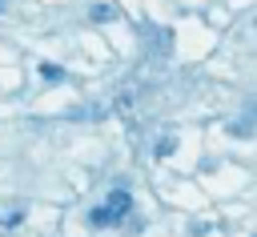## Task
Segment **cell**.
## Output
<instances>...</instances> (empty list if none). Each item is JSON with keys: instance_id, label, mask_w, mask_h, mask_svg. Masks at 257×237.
Returning <instances> with one entry per match:
<instances>
[{"instance_id": "cell-1", "label": "cell", "mask_w": 257, "mask_h": 237, "mask_svg": "<svg viewBox=\"0 0 257 237\" xmlns=\"http://www.w3.org/2000/svg\"><path fill=\"white\" fill-rule=\"evenodd\" d=\"M104 205H108V209H112V213H116V221H120V217H124V213H128V209H133V193H128V189H112V193H108V201H104Z\"/></svg>"}, {"instance_id": "cell-2", "label": "cell", "mask_w": 257, "mask_h": 237, "mask_svg": "<svg viewBox=\"0 0 257 237\" xmlns=\"http://www.w3.org/2000/svg\"><path fill=\"white\" fill-rule=\"evenodd\" d=\"M88 221H92V229H108V225H116V213H112L108 205H96V209L88 213Z\"/></svg>"}, {"instance_id": "cell-3", "label": "cell", "mask_w": 257, "mask_h": 237, "mask_svg": "<svg viewBox=\"0 0 257 237\" xmlns=\"http://www.w3.org/2000/svg\"><path fill=\"white\" fill-rule=\"evenodd\" d=\"M40 80H48V84H64L68 72H64L60 64H40Z\"/></svg>"}, {"instance_id": "cell-4", "label": "cell", "mask_w": 257, "mask_h": 237, "mask_svg": "<svg viewBox=\"0 0 257 237\" xmlns=\"http://www.w3.org/2000/svg\"><path fill=\"white\" fill-rule=\"evenodd\" d=\"M88 16H92L96 24H108V20H116V12H112L108 4H92V8H88Z\"/></svg>"}, {"instance_id": "cell-5", "label": "cell", "mask_w": 257, "mask_h": 237, "mask_svg": "<svg viewBox=\"0 0 257 237\" xmlns=\"http://www.w3.org/2000/svg\"><path fill=\"white\" fill-rule=\"evenodd\" d=\"M173 149H177V141H173V137H161V141H157V149H153V153H157V157H169V153H173Z\"/></svg>"}, {"instance_id": "cell-6", "label": "cell", "mask_w": 257, "mask_h": 237, "mask_svg": "<svg viewBox=\"0 0 257 237\" xmlns=\"http://www.w3.org/2000/svg\"><path fill=\"white\" fill-rule=\"evenodd\" d=\"M4 4H8V0H0V12H4Z\"/></svg>"}]
</instances>
